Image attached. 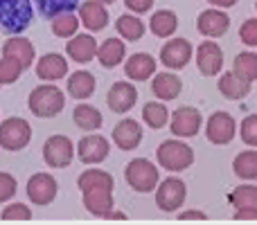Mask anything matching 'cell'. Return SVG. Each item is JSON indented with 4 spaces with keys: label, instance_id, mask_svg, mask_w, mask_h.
<instances>
[{
    "label": "cell",
    "instance_id": "d6986e66",
    "mask_svg": "<svg viewBox=\"0 0 257 225\" xmlns=\"http://www.w3.org/2000/svg\"><path fill=\"white\" fill-rule=\"evenodd\" d=\"M68 75V61L63 54L50 52L36 61V77L41 81H59Z\"/></svg>",
    "mask_w": 257,
    "mask_h": 225
},
{
    "label": "cell",
    "instance_id": "4dcf8cb0",
    "mask_svg": "<svg viewBox=\"0 0 257 225\" xmlns=\"http://www.w3.org/2000/svg\"><path fill=\"white\" fill-rule=\"evenodd\" d=\"M115 30L124 41H138L145 34V23L136 14H122L115 21Z\"/></svg>",
    "mask_w": 257,
    "mask_h": 225
},
{
    "label": "cell",
    "instance_id": "74e56055",
    "mask_svg": "<svg viewBox=\"0 0 257 225\" xmlns=\"http://www.w3.org/2000/svg\"><path fill=\"white\" fill-rule=\"evenodd\" d=\"M239 133H241V140H244L248 146H257V115L244 117Z\"/></svg>",
    "mask_w": 257,
    "mask_h": 225
},
{
    "label": "cell",
    "instance_id": "7a4b0ae2",
    "mask_svg": "<svg viewBox=\"0 0 257 225\" xmlns=\"http://www.w3.org/2000/svg\"><path fill=\"white\" fill-rule=\"evenodd\" d=\"M34 18L32 0H0V32L7 36H21Z\"/></svg>",
    "mask_w": 257,
    "mask_h": 225
},
{
    "label": "cell",
    "instance_id": "603a6c76",
    "mask_svg": "<svg viewBox=\"0 0 257 225\" xmlns=\"http://www.w3.org/2000/svg\"><path fill=\"white\" fill-rule=\"evenodd\" d=\"M183 90V81L178 79L174 72H158L154 75V81H151V93L156 95L163 102H169V99H176Z\"/></svg>",
    "mask_w": 257,
    "mask_h": 225
},
{
    "label": "cell",
    "instance_id": "277c9868",
    "mask_svg": "<svg viewBox=\"0 0 257 225\" xmlns=\"http://www.w3.org/2000/svg\"><path fill=\"white\" fill-rule=\"evenodd\" d=\"M156 160L165 171H185L194 162V151L183 140H165L156 149Z\"/></svg>",
    "mask_w": 257,
    "mask_h": 225
},
{
    "label": "cell",
    "instance_id": "6da1fadb",
    "mask_svg": "<svg viewBox=\"0 0 257 225\" xmlns=\"http://www.w3.org/2000/svg\"><path fill=\"white\" fill-rule=\"evenodd\" d=\"M77 187L81 189V198H84V207L88 209L93 216L106 218L113 212L115 203H113V187L115 180L108 171L102 169H86L81 176L77 178Z\"/></svg>",
    "mask_w": 257,
    "mask_h": 225
},
{
    "label": "cell",
    "instance_id": "8992f818",
    "mask_svg": "<svg viewBox=\"0 0 257 225\" xmlns=\"http://www.w3.org/2000/svg\"><path fill=\"white\" fill-rule=\"evenodd\" d=\"M32 140V126L23 117H7L0 122V146L5 151H23Z\"/></svg>",
    "mask_w": 257,
    "mask_h": 225
},
{
    "label": "cell",
    "instance_id": "7c38bea8",
    "mask_svg": "<svg viewBox=\"0 0 257 225\" xmlns=\"http://www.w3.org/2000/svg\"><path fill=\"white\" fill-rule=\"evenodd\" d=\"M57 180H54L50 173H34V176L27 180V198L34 205H50L57 198Z\"/></svg>",
    "mask_w": 257,
    "mask_h": 225
},
{
    "label": "cell",
    "instance_id": "83f0119b",
    "mask_svg": "<svg viewBox=\"0 0 257 225\" xmlns=\"http://www.w3.org/2000/svg\"><path fill=\"white\" fill-rule=\"evenodd\" d=\"M219 93L226 99L239 102V99H244L246 95L250 93V84L239 79V77L232 75V72H226V75H221V79H219Z\"/></svg>",
    "mask_w": 257,
    "mask_h": 225
},
{
    "label": "cell",
    "instance_id": "5b68a950",
    "mask_svg": "<svg viewBox=\"0 0 257 225\" xmlns=\"http://www.w3.org/2000/svg\"><path fill=\"white\" fill-rule=\"evenodd\" d=\"M124 178H126L128 187L136 189L138 194H149V191H154L156 187H158L160 173H158V169H156V164L151 162V160L136 158L126 164Z\"/></svg>",
    "mask_w": 257,
    "mask_h": 225
},
{
    "label": "cell",
    "instance_id": "3957f363",
    "mask_svg": "<svg viewBox=\"0 0 257 225\" xmlns=\"http://www.w3.org/2000/svg\"><path fill=\"white\" fill-rule=\"evenodd\" d=\"M27 104H30V111L34 113L36 117L52 119L63 111L66 97H63L61 88H57V86H52V84H43L32 90L30 97H27Z\"/></svg>",
    "mask_w": 257,
    "mask_h": 225
},
{
    "label": "cell",
    "instance_id": "8fae6325",
    "mask_svg": "<svg viewBox=\"0 0 257 225\" xmlns=\"http://www.w3.org/2000/svg\"><path fill=\"white\" fill-rule=\"evenodd\" d=\"M192 59V43L187 39H169L160 48V63L169 70H181Z\"/></svg>",
    "mask_w": 257,
    "mask_h": 225
},
{
    "label": "cell",
    "instance_id": "f1b7e54d",
    "mask_svg": "<svg viewBox=\"0 0 257 225\" xmlns=\"http://www.w3.org/2000/svg\"><path fill=\"white\" fill-rule=\"evenodd\" d=\"M72 119H75V124L81 128V131H97V128L102 126V122H104L102 113H99L95 106L84 104V102L75 106V111H72Z\"/></svg>",
    "mask_w": 257,
    "mask_h": 225
},
{
    "label": "cell",
    "instance_id": "9a60e30c",
    "mask_svg": "<svg viewBox=\"0 0 257 225\" xmlns=\"http://www.w3.org/2000/svg\"><path fill=\"white\" fill-rule=\"evenodd\" d=\"M77 155L84 164H99L108 155V140L104 135H86L77 144Z\"/></svg>",
    "mask_w": 257,
    "mask_h": 225
},
{
    "label": "cell",
    "instance_id": "60d3db41",
    "mask_svg": "<svg viewBox=\"0 0 257 225\" xmlns=\"http://www.w3.org/2000/svg\"><path fill=\"white\" fill-rule=\"evenodd\" d=\"M124 5L133 14H145L154 7V0H124Z\"/></svg>",
    "mask_w": 257,
    "mask_h": 225
},
{
    "label": "cell",
    "instance_id": "52a82bcc",
    "mask_svg": "<svg viewBox=\"0 0 257 225\" xmlns=\"http://www.w3.org/2000/svg\"><path fill=\"white\" fill-rule=\"evenodd\" d=\"M185 196H187V187L181 178L169 176L156 187V205L167 214H172V212H176L178 207H183Z\"/></svg>",
    "mask_w": 257,
    "mask_h": 225
},
{
    "label": "cell",
    "instance_id": "f546056e",
    "mask_svg": "<svg viewBox=\"0 0 257 225\" xmlns=\"http://www.w3.org/2000/svg\"><path fill=\"white\" fill-rule=\"evenodd\" d=\"M39 14L43 18H57L61 14H72L75 9H79V0H32Z\"/></svg>",
    "mask_w": 257,
    "mask_h": 225
},
{
    "label": "cell",
    "instance_id": "e0dca14e",
    "mask_svg": "<svg viewBox=\"0 0 257 225\" xmlns=\"http://www.w3.org/2000/svg\"><path fill=\"white\" fill-rule=\"evenodd\" d=\"M106 102L113 113H128L138 102L136 86L128 84V81H117V84H113L111 90H108Z\"/></svg>",
    "mask_w": 257,
    "mask_h": 225
},
{
    "label": "cell",
    "instance_id": "484cf974",
    "mask_svg": "<svg viewBox=\"0 0 257 225\" xmlns=\"http://www.w3.org/2000/svg\"><path fill=\"white\" fill-rule=\"evenodd\" d=\"M149 30H151V34L158 36V39H169V36L178 30V16L172 9L154 12V16H151V21H149Z\"/></svg>",
    "mask_w": 257,
    "mask_h": 225
},
{
    "label": "cell",
    "instance_id": "9c48e42d",
    "mask_svg": "<svg viewBox=\"0 0 257 225\" xmlns=\"http://www.w3.org/2000/svg\"><path fill=\"white\" fill-rule=\"evenodd\" d=\"M235 117L226 111H217L208 117V124H205V137H208L212 144L223 146L230 144L232 137H235Z\"/></svg>",
    "mask_w": 257,
    "mask_h": 225
},
{
    "label": "cell",
    "instance_id": "7dc6e473",
    "mask_svg": "<svg viewBox=\"0 0 257 225\" xmlns=\"http://www.w3.org/2000/svg\"><path fill=\"white\" fill-rule=\"evenodd\" d=\"M255 9H257V3H255Z\"/></svg>",
    "mask_w": 257,
    "mask_h": 225
},
{
    "label": "cell",
    "instance_id": "f35d334b",
    "mask_svg": "<svg viewBox=\"0 0 257 225\" xmlns=\"http://www.w3.org/2000/svg\"><path fill=\"white\" fill-rule=\"evenodd\" d=\"M239 39L248 48H257V18H248L239 27Z\"/></svg>",
    "mask_w": 257,
    "mask_h": 225
},
{
    "label": "cell",
    "instance_id": "bcb514c9",
    "mask_svg": "<svg viewBox=\"0 0 257 225\" xmlns=\"http://www.w3.org/2000/svg\"><path fill=\"white\" fill-rule=\"evenodd\" d=\"M97 3H102V5H111V3H115V0H97Z\"/></svg>",
    "mask_w": 257,
    "mask_h": 225
},
{
    "label": "cell",
    "instance_id": "ee69618b",
    "mask_svg": "<svg viewBox=\"0 0 257 225\" xmlns=\"http://www.w3.org/2000/svg\"><path fill=\"white\" fill-rule=\"evenodd\" d=\"M210 5H214V7H223V9H228V7H232V5L237 3V0H208Z\"/></svg>",
    "mask_w": 257,
    "mask_h": 225
},
{
    "label": "cell",
    "instance_id": "ac0fdd59",
    "mask_svg": "<svg viewBox=\"0 0 257 225\" xmlns=\"http://www.w3.org/2000/svg\"><path fill=\"white\" fill-rule=\"evenodd\" d=\"M156 66H158V61L149 52H136L126 59L124 75L131 81H149L156 75Z\"/></svg>",
    "mask_w": 257,
    "mask_h": 225
},
{
    "label": "cell",
    "instance_id": "e575fe53",
    "mask_svg": "<svg viewBox=\"0 0 257 225\" xmlns=\"http://www.w3.org/2000/svg\"><path fill=\"white\" fill-rule=\"evenodd\" d=\"M79 30V18L75 14H61V16L52 18V34L59 39H72Z\"/></svg>",
    "mask_w": 257,
    "mask_h": 225
},
{
    "label": "cell",
    "instance_id": "ba28073f",
    "mask_svg": "<svg viewBox=\"0 0 257 225\" xmlns=\"http://www.w3.org/2000/svg\"><path fill=\"white\" fill-rule=\"evenodd\" d=\"M75 158V144L68 135H52L43 144V160L48 167L63 169Z\"/></svg>",
    "mask_w": 257,
    "mask_h": 225
},
{
    "label": "cell",
    "instance_id": "7bdbcfd3",
    "mask_svg": "<svg viewBox=\"0 0 257 225\" xmlns=\"http://www.w3.org/2000/svg\"><path fill=\"white\" fill-rule=\"evenodd\" d=\"M237 221H257V212H235Z\"/></svg>",
    "mask_w": 257,
    "mask_h": 225
},
{
    "label": "cell",
    "instance_id": "4fadbf2b",
    "mask_svg": "<svg viewBox=\"0 0 257 225\" xmlns=\"http://www.w3.org/2000/svg\"><path fill=\"white\" fill-rule=\"evenodd\" d=\"M196 66L203 77H217L223 68V52L214 41H203L196 50Z\"/></svg>",
    "mask_w": 257,
    "mask_h": 225
},
{
    "label": "cell",
    "instance_id": "b9f144b4",
    "mask_svg": "<svg viewBox=\"0 0 257 225\" xmlns=\"http://www.w3.org/2000/svg\"><path fill=\"white\" fill-rule=\"evenodd\" d=\"M178 218H183V221H205V218H208V214L199 212V209H185V212L178 214Z\"/></svg>",
    "mask_w": 257,
    "mask_h": 225
},
{
    "label": "cell",
    "instance_id": "d4e9b609",
    "mask_svg": "<svg viewBox=\"0 0 257 225\" xmlns=\"http://www.w3.org/2000/svg\"><path fill=\"white\" fill-rule=\"evenodd\" d=\"M124 54H126V45H124V41L117 39V36L106 39L97 48V59L106 70H111V68H115L117 63L124 61Z\"/></svg>",
    "mask_w": 257,
    "mask_h": 225
},
{
    "label": "cell",
    "instance_id": "44dd1931",
    "mask_svg": "<svg viewBox=\"0 0 257 225\" xmlns=\"http://www.w3.org/2000/svg\"><path fill=\"white\" fill-rule=\"evenodd\" d=\"M66 54L75 63H88L97 57V41L93 34H75L66 45Z\"/></svg>",
    "mask_w": 257,
    "mask_h": 225
},
{
    "label": "cell",
    "instance_id": "1f68e13d",
    "mask_svg": "<svg viewBox=\"0 0 257 225\" xmlns=\"http://www.w3.org/2000/svg\"><path fill=\"white\" fill-rule=\"evenodd\" d=\"M232 75H237L239 79L253 84L257 81V54L255 52H241L235 57L232 63Z\"/></svg>",
    "mask_w": 257,
    "mask_h": 225
},
{
    "label": "cell",
    "instance_id": "ab89813d",
    "mask_svg": "<svg viewBox=\"0 0 257 225\" xmlns=\"http://www.w3.org/2000/svg\"><path fill=\"white\" fill-rule=\"evenodd\" d=\"M16 189H18L16 178H14L12 173L0 171V203H7L9 198H14Z\"/></svg>",
    "mask_w": 257,
    "mask_h": 225
},
{
    "label": "cell",
    "instance_id": "836d02e7",
    "mask_svg": "<svg viewBox=\"0 0 257 225\" xmlns=\"http://www.w3.org/2000/svg\"><path fill=\"white\" fill-rule=\"evenodd\" d=\"M142 119L151 128H163L169 124V111L163 102H149L142 108Z\"/></svg>",
    "mask_w": 257,
    "mask_h": 225
},
{
    "label": "cell",
    "instance_id": "8d00e7d4",
    "mask_svg": "<svg viewBox=\"0 0 257 225\" xmlns=\"http://www.w3.org/2000/svg\"><path fill=\"white\" fill-rule=\"evenodd\" d=\"M0 216L5 218V221H30L32 218V209L27 207L25 203H9L7 207L3 209V214Z\"/></svg>",
    "mask_w": 257,
    "mask_h": 225
},
{
    "label": "cell",
    "instance_id": "cb8c5ba5",
    "mask_svg": "<svg viewBox=\"0 0 257 225\" xmlns=\"http://www.w3.org/2000/svg\"><path fill=\"white\" fill-rule=\"evenodd\" d=\"M95 86H97V81H95L93 72L88 70H77L68 77V95L72 99H81V102L88 99L95 93Z\"/></svg>",
    "mask_w": 257,
    "mask_h": 225
},
{
    "label": "cell",
    "instance_id": "30bf717a",
    "mask_svg": "<svg viewBox=\"0 0 257 225\" xmlns=\"http://www.w3.org/2000/svg\"><path fill=\"white\" fill-rule=\"evenodd\" d=\"M201 124H203V117L194 106H181L172 113L169 128H172V135L176 137H194L201 131Z\"/></svg>",
    "mask_w": 257,
    "mask_h": 225
},
{
    "label": "cell",
    "instance_id": "2e32d148",
    "mask_svg": "<svg viewBox=\"0 0 257 225\" xmlns=\"http://www.w3.org/2000/svg\"><path fill=\"white\" fill-rule=\"evenodd\" d=\"M3 57L14 59L23 66V70H27L36 59V50L32 45V41L25 39V36H9L3 43Z\"/></svg>",
    "mask_w": 257,
    "mask_h": 225
},
{
    "label": "cell",
    "instance_id": "d590c367",
    "mask_svg": "<svg viewBox=\"0 0 257 225\" xmlns=\"http://www.w3.org/2000/svg\"><path fill=\"white\" fill-rule=\"evenodd\" d=\"M23 75V66L18 61L9 57H3L0 59V86H12L21 79Z\"/></svg>",
    "mask_w": 257,
    "mask_h": 225
},
{
    "label": "cell",
    "instance_id": "ffe728a7",
    "mask_svg": "<svg viewBox=\"0 0 257 225\" xmlns=\"http://www.w3.org/2000/svg\"><path fill=\"white\" fill-rule=\"evenodd\" d=\"M111 135H113V142L117 144V149L133 151L142 142V126L136 122V119L126 117V119H122V122L115 124Z\"/></svg>",
    "mask_w": 257,
    "mask_h": 225
},
{
    "label": "cell",
    "instance_id": "5bb4252c",
    "mask_svg": "<svg viewBox=\"0 0 257 225\" xmlns=\"http://www.w3.org/2000/svg\"><path fill=\"white\" fill-rule=\"evenodd\" d=\"M228 27H230V18H228V14L221 12V9H205V12H201L199 18H196V30L203 36H208V39H219V36H223L228 32Z\"/></svg>",
    "mask_w": 257,
    "mask_h": 225
},
{
    "label": "cell",
    "instance_id": "f6af8a7d",
    "mask_svg": "<svg viewBox=\"0 0 257 225\" xmlns=\"http://www.w3.org/2000/svg\"><path fill=\"white\" fill-rule=\"evenodd\" d=\"M106 218H126V214H122V212H115V209H113V212L108 214Z\"/></svg>",
    "mask_w": 257,
    "mask_h": 225
},
{
    "label": "cell",
    "instance_id": "4316f807",
    "mask_svg": "<svg viewBox=\"0 0 257 225\" xmlns=\"http://www.w3.org/2000/svg\"><path fill=\"white\" fill-rule=\"evenodd\" d=\"M228 203L237 212H257V185H239L228 194Z\"/></svg>",
    "mask_w": 257,
    "mask_h": 225
},
{
    "label": "cell",
    "instance_id": "d6a6232c",
    "mask_svg": "<svg viewBox=\"0 0 257 225\" xmlns=\"http://www.w3.org/2000/svg\"><path fill=\"white\" fill-rule=\"evenodd\" d=\"M232 171L241 180H255L257 178V151H241L232 160Z\"/></svg>",
    "mask_w": 257,
    "mask_h": 225
},
{
    "label": "cell",
    "instance_id": "7402d4cb",
    "mask_svg": "<svg viewBox=\"0 0 257 225\" xmlns=\"http://www.w3.org/2000/svg\"><path fill=\"white\" fill-rule=\"evenodd\" d=\"M79 18L88 32H102L108 25V9L97 0H84L79 7Z\"/></svg>",
    "mask_w": 257,
    "mask_h": 225
}]
</instances>
